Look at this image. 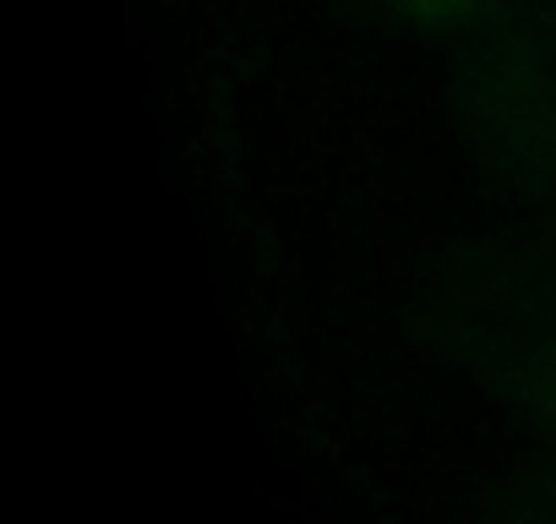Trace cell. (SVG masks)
Wrapping results in <instances>:
<instances>
[{"label": "cell", "mask_w": 556, "mask_h": 524, "mask_svg": "<svg viewBox=\"0 0 556 524\" xmlns=\"http://www.w3.org/2000/svg\"><path fill=\"white\" fill-rule=\"evenodd\" d=\"M388 7L415 28H458V23L480 17L491 0H388Z\"/></svg>", "instance_id": "1"}]
</instances>
